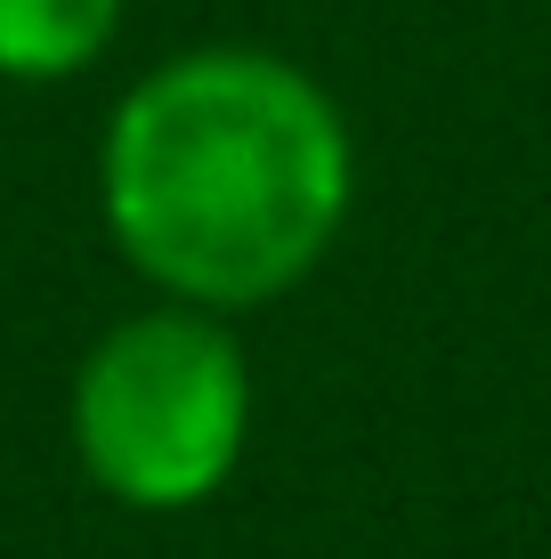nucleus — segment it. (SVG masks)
I'll list each match as a JSON object with an SVG mask.
<instances>
[{
  "label": "nucleus",
  "instance_id": "nucleus-1",
  "mask_svg": "<svg viewBox=\"0 0 551 559\" xmlns=\"http://www.w3.org/2000/svg\"><path fill=\"white\" fill-rule=\"evenodd\" d=\"M357 139L300 57L195 41L113 98L98 211L163 300L243 317L309 284L349 227Z\"/></svg>",
  "mask_w": 551,
  "mask_h": 559
},
{
  "label": "nucleus",
  "instance_id": "nucleus-2",
  "mask_svg": "<svg viewBox=\"0 0 551 559\" xmlns=\"http://www.w3.org/2000/svg\"><path fill=\"white\" fill-rule=\"evenodd\" d=\"M73 454L122 511H203L252 447V365L212 308H139L89 341L73 373Z\"/></svg>",
  "mask_w": 551,
  "mask_h": 559
},
{
  "label": "nucleus",
  "instance_id": "nucleus-3",
  "mask_svg": "<svg viewBox=\"0 0 551 559\" xmlns=\"http://www.w3.org/2000/svg\"><path fill=\"white\" fill-rule=\"evenodd\" d=\"M130 0H0V82H73L113 49Z\"/></svg>",
  "mask_w": 551,
  "mask_h": 559
}]
</instances>
